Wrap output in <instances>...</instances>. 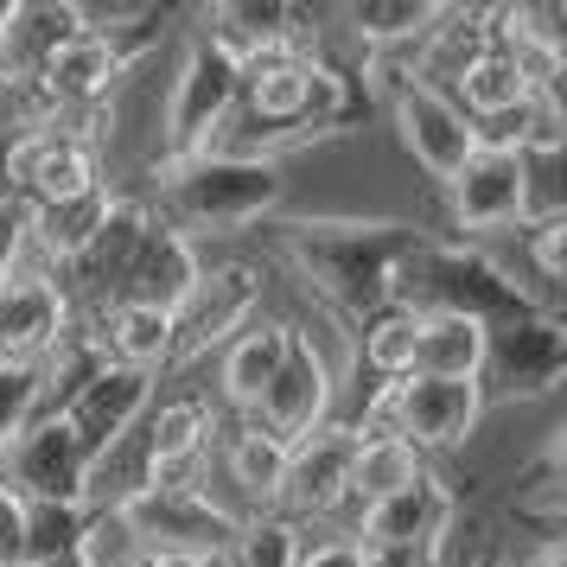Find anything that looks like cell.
Instances as JSON below:
<instances>
[{
    "label": "cell",
    "mask_w": 567,
    "mask_h": 567,
    "mask_svg": "<svg viewBox=\"0 0 567 567\" xmlns=\"http://www.w3.org/2000/svg\"><path fill=\"white\" fill-rule=\"evenodd\" d=\"M134 567H159V561H154V555H141V561H134Z\"/></svg>",
    "instance_id": "b9f144b4"
},
{
    "label": "cell",
    "mask_w": 567,
    "mask_h": 567,
    "mask_svg": "<svg viewBox=\"0 0 567 567\" xmlns=\"http://www.w3.org/2000/svg\"><path fill=\"white\" fill-rule=\"evenodd\" d=\"M446 192V217L460 243H485V236H504V230H523L529 224V173H523V154H497V147H478L465 159Z\"/></svg>",
    "instance_id": "30bf717a"
},
{
    "label": "cell",
    "mask_w": 567,
    "mask_h": 567,
    "mask_svg": "<svg viewBox=\"0 0 567 567\" xmlns=\"http://www.w3.org/2000/svg\"><path fill=\"white\" fill-rule=\"evenodd\" d=\"M261 300H268V275L256 261H217V268H205L198 287L173 312V363L217 358L236 332H249L261 319Z\"/></svg>",
    "instance_id": "52a82bcc"
},
{
    "label": "cell",
    "mask_w": 567,
    "mask_h": 567,
    "mask_svg": "<svg viewBox=\"0 0 567 567\" xmlns=\"http://www.w3.org/2000/svg\"><path fill=\"white\" fill-rule=\"evenodd\" d=\"M109 198H115V185H96V192H83V198H64V205H39L32 210V268H64V261H78L90 243H96V230H103L109 217Z\"/></svg>",
    "instance_id": "cb8c5ba5"
},
{
    "label": "cell",
    "mask_w": 567,
    "mask_h": 567,
    "mask_svg": "<svg viewBox=\"0 0 567 567\" xmlns=\"http://www.w3.org/2000/svg\"><path fill=\"white\" fill-rule=\"evenodd\" d=\"M230 103H236V64L205 32H192L173 58V71H166V96H159V166L205 154L224 128V115H230Z\"/></svg>",
    "instance_id": "277c9868"
},
{
    "label": "cell",
    "mask_w": 567,
    "mask_h": 567,
    "mask_svg": "<svg viewBox=\"0 0 567 567\" xmlns=\"http://www.w3.org/2000/svg\"><path fill=\"white\" fill-rule=\"evenodd\" d=\"M0 567H27V504L0 485Z\"/></svg>",
    "instance_id": "d590c367"
},
{
    "label": "cell",
    "mask_w": 567,
    "mask_h": 567,
    "mask_svg": "<svg viewBox=\"0 0 567 567\" xmlns=\"http://www.w3.org/2000/svg\"><path fill=\"white\" fill-rule=\"evenodd\" d=\"M198 275H205L198 243L154 217V224H147V236H141V249H134V261H128V275H122V293H115V300L179 312V300L198 287Z\"/></svg>",
    "instance_id": "d6986e66"
},
{
    "label": "cell",
    "mask_w": 567,
    "mask_h": 567,
    "mask_svg": "<svg viewBox=\"0 0 567 567\" xmlns=\"http://www.w3.org/2000/svg\"><path fill=\"white\" fill-rule=\"evenodd\" d=\"M491 52V13L485 7H440V20L427 27V39L414 45L409 83H427L440 96H453V83Z\"/></svg>",
    "instance_id": "ffe728a7"
},
{
    "label": "cell",
    "mask_w": 567,
    "mask_h": 567,
    "mask_svg": "<svg viewBox=\"0 0 567 567\" xmlns=\"http://www.w3.org/2000/svg\"><path fill=\"white\" fill-rule=\"evenodd\" d=\"M332 402H338L332 358H326V351H319L300 326H293V338H287V358H281V370H275V383L261 389V402L249 414H236V421H249L256 434L293 446L300 434H312V427H326V421H332Z\"/></svg>",
    "instance_id": "9c48e42d"
},
{
    "label": "cell",
    "mask_w": 567,
    "mask_h": 567,
    "mask_svg": "<svg viewBox=\"0 0 567 567\" xmlns=\"http://www.w3.org/2000/svg\"><path fill=\"white\" fill-rule=\"evenodd\" d=\"M27 230H32V210L20 205V198H7V192H0V281L27 268V256H32Z\"/></svg>",
    "instance_id": "e575fe53"
},
{
    "label": "cell",
    "mask_w": 567,
    "mask_h": 567,
    "mask_svg": "<svg viewBox=\"0 0 567 567\" xmlns=\"http://www.w3.org/2000/svg\"><path fill=\"white\" fill-rule=\"evenodd\" d=\"M71 332V307L45 268H20L0 281V363H39L52 358L58 344Z\"/></svg>",
    "instance_id": "2e32d148"
},
{
    "label": "cell",
    "mask_w": 567,
    "mask_h": 567,
    "mask_svg": "<svg viewBox=\"0 0 567 567\" xmlns=\"http://www.w3.org/2000/svg\"><path fill=\"white\" fill-rule=\"evenodd\" d=\"M427 472V460L414 453L409 440H358V460H351V504L370 511L395 491H409Z\"/></svg>",
    "instance_id": "83f0119b"
},
{
    "label": "cell",
    "mask_w": 567,
    "mask_h": 567,
    "mask_svg": "<svg viewBox=\"0 0 567 567\" xmlns=\"http://www.w3.org/2000/svg\"><path fill=\"white\" fill-rule=\"evenodd\" d=\"M122 516H128V529L141 536V548H147L154 561L230 555L236 529H243V516H236L230 504H217V497L198 491V485H147L122 504Z\"/></svg>",
    "instance_id": "5b68a950"
},
{
    "label": "cell",
    "mask_w": 567,
    "mask_h": 567,
    "mask_svg": "<svg viewBox=\"0 0 567 567\" xmlns=\"http://www.w3.org/2000/svg\"><path fill=\"white\" fill-rule=\"evenodd\" d=\"M536 90H529V78L516 71V58H504L497 45H491L472 71H465L460 83H453V103H460L465 122H485V115H504V109L529 103Z\"/></svg>",
    "instance_id": "f546056e"
},
{
    "label": "cell",
    "mask_w": 567,
    "mask_h": 567,
    "mask_svg": "<svg viewBox=\"0 0 567 567\" xmlns=\"http://www.w3.org/2000/svg\"><path fill=\"white\" fill-rule=\"evenodd\" d=\"M147 555L141 536L128 529L122 511H83V529H78V561L83 567H134Z\"/></svg>",
    "instance_id": "4dcf8cb0"
},
{
    "label": "cell",
    "mask_w": 567,
    "mask_h": 567,
    "mask_svg": "<svg viewBox=\"0 0 567 567\" xmlns=\"http://www.w3.org/2000/svg\"><path fill=\"white\" fill-rule=\"evenodd\" d=\"M287 205V173L281 159H249V154H192L154 173V210L159 224L185 230L192 243L217 230H249L261 217H281Z\"/></svg>",
    "instance_id": "7a4b0ae2"
},
{
    "label": "cell",
    "mask_w": 567,
    "mask_h": 567,
    "mask_svg": "<svg viewBox=\"0 0 567 567\" xmlns=\"http://www.w3.org/2000/svg\"><path fill=\"white\" fill-rule=\"evenodd\" d=\"M83 529V504H27V567L71 555Z\"/></svg>",
    "instance_id": "d6a6232c"
},
{
    "label": "cell",
    "mask_w": 567,
    "mask_h": 567,
    "mask_svg": "<svg viewBox=\"0 0 567 567\" xmlns=\"http://www.w3.org/2000/svg\"><path fill=\"white\" fill-rule=\"evenodd\" d=\"M389 307H409L421 319L460 312V319H478V326H497V319H516V312H542L511 281L504 256L472 249V243H434V236H421L402 256L395 287H389Z\"/></svg>",
    "instance_id": "3957f363"
},
{
    "label": "cell",
    "mask_w": 567,
    "mask_h": 567,
    "mask_svg": "<svg viewBox=\"0 0 567 567\" xmlns=\"http://www.w3.org/2000/svg\"><path fill=\"white\" fill-rule=\"evenodd\" d=\"M300 529L293 523H281V516H249L243 529H236L230 555L224 561L230 567H293V555H300Z\"/></svg>",
    "instance_id": "1f68e13d"
},
{
    "label": "cell",
    "mask_w": 567,
    "mask_h": 567,
    "mask_svg": "<svg viewBox=\"0 0 567 567\" xmlns=\"http://www.w3.org/2000/svg\"><path fill=\"white\" fill-rule=\"evenodd\" d=\"M478 370H485V326H478V319H460V312H434V319H421L409 377L478 383Z\"/></svg>",
    "instance_id": "484cf974"
},
{
    "label": "cell",
    "mask_w": 567,
    "mask_h": 567,
    "mask_svg": "<svg viewBox=\"0 0 567 567\" xmlns=\"http://www.w3.org/2000/svg\"><path fill=\"white\" fill-rule=\"evenodd\" d=\"M147 58V52H141ZM134 52H122L109 32H90L83 27L71 45H58L45 64H39V96H45V109H52L58 122L64 115H90V109H103L109 96H115V83L128 78Z\"/></svg>",
    "instance_id": "9a60e30c"
},
{
    "label": "cell",
    "mask_w": 567,
    "mask_h": 567,
    "mask_svg": "<svg viewBox=\"0 0 567 567\" xmlns=\"http://www.w3.org/2000/svg\"><path fill=\"white\" fill-rule=\"evenodd\" d=\"M414 338H421V312L409 307H377L358 319V358L377 383H402L414 363Z\"/></svg>",
    "instance_id": "f1b7e54d"
},
{
    "label": "cell",
    "mask_w": 567,
    "mask_h": 567,
    "mask_svg": "<svg viewBox=\"0 0 567 567\" xmlns=\"http://www.w3.org/2000/svg\"><path fill=\"white\" fill-rule=\"evenodd\" d=\"M485 567H491V561H485Z\"/></svg>",
    "instance_id": "7bdbcfd3"
},
{
    "label": "cell",
    "mask_w": 567,
    "mask_h": 567,
    "mask_svg": "<svg viewBox=\"0 0 567 567\" xmlns=\"http://www.w3.org/2000/svg\"><path fill=\"white\" fill-rule=\"evenodd\" d=\"M389 122H395L402 154H409L434 185H453V173L478 154L472 122L460 115V103L440 96V90H427V83H402V90H389Z\"/></svg>",
    "instance_id": "7c38bea8"
},
{
    "label": "cell",
    "mask_w": 567,
    "mask_h": 567,
    "mask_svg": "<svg viewBox=\"0 0 567 567\" xmlns=\"http://www.w3.org/2000/svg\"><path fill=\"white\" fill-rule=\"evenodd\" d=\"M198 32L230 58L236 71L261 64V58H281V52H319V13L281 7V0H224V7L205 13Z\"/></svg>",
    "instance_id": "4fadbf2b"
},
{
    "label": "cell",
    "mask_w": 567,
    "mask_h": 567,
    "mask_svg": "<svg viewBox=\"0 0 567 567\" xmlns=\"http://www.w3.org/2000/svg\"><path fill=\"white\" fill-rule=\"evenodd\" d=\"M39 414V370L32 363H0V446Z\"/></svg>",
    "instance_id": "836d02e7"
},
{
    "label": "cell",
    "mask_w": 567,
    "mask_h": 567,
    "mask_svg": "<svg viewBox=\"0 0 567 567\" xmlns=\"http://www.w3.org/2000/svg\"><path fill=\"white\" fill-rule=\"evenodd\" d=\"M32 567H83V561H78V548H71V555H52V561H32Z\"/></svg>",
    "instance_id": "ab89813d"
},
{
    "label": "cell",
    "mask_w": 567,
    "mask_h": 567,
    "mask_svg": "<svg viewBox=\"0 0 567 567\" xmlns=\"http://www.w3.org/2000/svg\"><path fill=\"white\" fill-rule=\"evenodd\" d=\"M154 409V377H141V370H122V363H103L90 383L58 409V421L78 434L83 460H103L109 446L122 434L141 427V414Z\"/></svg>",
    "instance_id": "e0dca14e"
},
{
    "label": "cell",
    "mask_w": 567,
    "mask_h": 567,
    "mask_svg": "<svg viewBox=\"0 0 567 567\" xmlns=\"http://www.w3.org/2000/svg\"><path fill=\"white\" fill-rule=\"evenodd\" d=\"M485 389L478 383H434V377H402L395 383V440L414 453H460L485 427Z\"/></svg>",
    "instance_id": "5bb4252c"
},
{
    "label": "cell",
    "mask_w": 567,
    "mask_h": 567,
    "mask_svg": "<svg viewBox=\"0 0 567 567\" xmlns=\"http://www.w3.org/2000/svg\"><path fill=\"white\" fill-rule=\"evenodd\" d=\"M460 485H446L434 465L414 478L409 491H395V497H383V504H370V511H358V523L344 529V536L358 542V548H389V542H434L446 536V523L460 516Z\"/></svg>",
    "instance_id": "ac0fdd59"
},
{
    "label": "cell",
    "mask_w": 567,
    "mask_h": 567,
    "mask_svg": "<svg viewBox=\"0 0 567 567\" xmlns=\"http://www.w3.org/2000/svg\"><path fill=\"white\" fill-rule=\"evenodd\" d=\"M83 32L78 0H13V20L0 39V78H39V64Z\"/></svg>",
    "instance_id": "44dd1931"
},
{
    "label": "cell",
    "mask_w": 567,
    "mask_h": 567,
    "mask_svg": "<svg viewBox=\"0 0 567 567\" xmlns=\"http://www.w3.org/2000/svg\"><path fill=\"white\" fill-rule=\"evenodd\" d=\"M351 460H358V434L351 421H326L287 446V472L275 491V511L281 523L307 529V523H332L338 511H351Z\"/></svg>",
    "instance_id": "ba28073f"
},
{
    "label": "cell",
    "mask_w": 567,
    "mask_h": 567,
    "mask_svg": "<svg viewBox=\"0 0 567 567\" xmlns=\"http://www.w3.org/2000/svg\"><path fill=\"white\" fill-rule=\"evenodd\" d=\"M210 453H217V465H224V478L243 491V523L275 511V491H281V472H287V446L281 440H268V434H256L249 421H236Z\"/></svg>",
    "instance_id": "d4e9b609"
},
{
    "label": "cell",
    "mask_w": 567,
    "mask_h": 567,
    "mask_svg": "<svg viewBox=\"0 0 567 567\" xmlns=\"http://www.w3.org/2000/svg\"><path fill=\"white\" fill-rule=\"evenodd\" d=\"M421 243V224L395 217H300L281 224V249L293 256L300 281L344 319H370L389 307L395 268Z\"/></svg>",
    "instance_id": "6da1fadb"
},
{
    "label": "cell",
    "mask_w": 567,
    "mask_h": 567,
    "mask_svg": "<svg viewBox=\"0 0 567 567\" xmlns=\"http://www.w3.org/2000/svg\"><path fill=\"white\" fill-rule=\"evenodd\" d=\"M567 377V332L555 312H516L485 326V402H548Z\"/></svg>",
    "instance_id": "8992f818"
},
{
    "label": "cell",
    "mask_w": 567,
    "mask_h": 567,
    "mask_svg": "<svg viewBox=\"0 0 567 567\" xmlns=\"http://www.w3.org/2000/svg\"><path fill=\"white\" fill-rule=\"evenodd\" d=\"M7 20H13V0H0V39H7Z\"/></svg>",
    "instance_id": "60d3db41"
},
{
    "label": "cell",
    "mask_w": 567,
    "mask_h": 567,
    "mask_svg": "<svg viewBox=\"0 0 567 567\" xmlns=\"http://www.w3.org/2000/svg\"><path fill=\"white\" fill-rule=\"evenodd\" d=\"M293 567H363V548L351 536H319V542H300Z\"/></svg>",
    "instance_id": "8d00e7d4"
},
{
    "label": "cell",
    "mask_w": 567,
    "mask_h": 567,
    "mask_svg": "<svg viewBox=\"0 0 567 567\" xmlns=\"http://www.w3.org/2000/svg\"><path fill=\"white\" fill-rule=\"evenodd\" d=\"M0 485L20 504H83L90 460H83L78 434L58 414H32L27 427L0 446Z\"/></svg>",
    "instance_id": "8fae6325"
},
{
    "label": "cell",
    "mask_w": 567,
    "mask_h": 567,
    "mask_svg": "<svg viewBox=\"0 0 567 567\" xmlns=\"http://www.w3.org/2000/svg\"><path fill=\"white\" fill-rule=\"evenodd\" d=\"M338 20L351 27V39L363 52H414L427 39V27L440 20V7L434 0H358Z\"/></svg>",
    "instance_id": "4316f807"
},
{
    "label": "cell",
    "mask_w": 567,
    "mask_h": 567,
    "mask_svg": "<svg viewBox=\"0 0 567 567\" xmlns=\"http://www.w3.org/2000/svg\"><path fill=\"white\" fill-rule=\"evenodd\" d=\"M363 567H440V536L434 542H389V548H363Z\"/></svg>",
    "instance_id": "74e56055"
},
{
    "label": "cell",
    "mask_w": 567,
    "mask_h": 567,
    "mask_svg": "<svg viewBox=\"0 0 567 567\" xmlns=\"http://www.w3.org/2000/svg\"><path fill=\"white\" fill-rule=\"evenodd\" d=\"M287 338H293L287 319H256L249 332H236L230 344L217 351V383H224V402H230L236 414H249L261 402V389L275 383V370H281V358H287Z\"/></svg>",
    "instance_id": "603a6c76"
},
{
    "label": "cell",
    "mask_w": 567,
    "mask_h": 567,
    "mask_svg": "<svg viewBox=\"0 0 567 567\" xmlns=\"http://www.w3.org/2000/svg\"><path fill=\"white\" fill-rule=\"evenodd\" d=\"M159 567H230L224 555H192V561H159Z\"/></svg>",
    "instance_id": "f35d334b"
},
{
    "label": "cell",
    "mask_w": 567,
    "mask_h": 567,
    "mask_svg": "<svg viewBox=\"0 0 567 567\" xmlns=\"http://www.w3.org/2000/svg\"><path fill=\"white\" fill-rule=\"evenodd\" d=\"M90 332H96V344H103V358L122 363V370H141V377L173 370V312L115 300L103 319H90Z\"/></svg>",
    "instance_id": "7402d4cb"
}]
</instances>
